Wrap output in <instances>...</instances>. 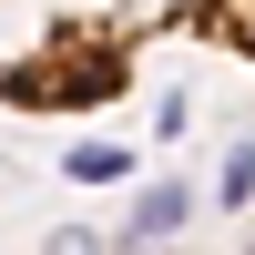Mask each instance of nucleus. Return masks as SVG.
Returning <instances> with one entry per match:
<instances>
[{
	"mask_svg": "<svg viewBox=\"0 0 255 255\" xmlns=\"http://www.w3.org/2000/svg\"><path fill=\"white\" fill-rule=\"evenodd\" d=\"M163 20H184L194 41H215V51H245V61H255V0H174Z\"/></svg>",
	"mask_w": 255,
	"mask_h": 255,
	"instance_id": "1",
	"label": "nucleus"
},
{
	"mask_svg": "<svg viewBox=\"0 0 255 255\" xmlns=\"http://www.w3.org/2000/svg\"><path fill=\"white\" fill-rule=\"evenodd\" d=\"M163 225H184V184H153L133 204V235H163Z\"/></svg>",
	"mask_w": 255,
	"mask_h": 255,
	"instance_id": "2",
	"label": "nucleus"
},
{
	"mask_svg": "<svg viewBox=\"0 0 255 255\" xmlns=\"http://www.w3.org/2000/svg\"><path fill=\"white\" fill-rule=\"evenodd\" d=\"M123 163H133V153H113V143H82V153H72V174H82V184H113Z\"/></svg>",
	"mask_w": 255,
	"mask_h": 255,
	"instance_id": "3",
	"label": "nucleus"
},
{
	"mask_svg": "<svg viewBox=\"0 0 255 255\" xmlns=\"http://www.w3.org/2000/svg\"><path fill=\"white\" fill-rule=\"evenodd\" d=\"M225 194H235V204L255 194V143H245V153H235V174H225Z\"/></svg>",
	"mask_w": 255,
	"mask_h": 255,
	"instance_id": "4",
	"label": "nucleus"
}]
</instances>
